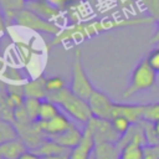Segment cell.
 <instances>
[{"label":"cell","mask_w":159,"mask_h":159,"mask_svg":"<svg viewBox=\"0 0 159 159\" xmlns=\"http://www.w3.org/2000/svg\"><path fill=\"white\" fill-rule=\"evenodd\" d=\"M154 24V21L147 16H137V17H127V19H101V20H89V21H81L76 24H71L63 27L60 34L53 36L51 42L48 43L50 47L60 45V43H78L86 41L91 37H94L102 32L111 31L114 29L128 27V26H139V25H148Z\"/></svg>","instance_id":"cell-1"},{"label":"cell","mask_w":159,"mask_h":159,"mask_svg":"<svg viewBox=\"0 0 159 159\" xmlns=\"http://www.w3.org/2000/svg\"><path fill=\"white\" fill-rule=\"evenodd\" d=\"M46 99L52 101L56 103L58 107H61L68 116H71L73 119L82 122V123H88L89 119L93 117L91 107L88 104V101L81 98L76 93L71 91V88L65 87L57 92L48 93Z\"/></svg>","instance_id":"cell-2"},{"label":"cell","mask_w":159,"mask_h":159,"mask_svg":"<svg viewBox=\"0 0 159 159\" xmlns=\"http://www.w3.org/2000/svg\"><path fill=\"white\" fill-rule=\"evenodd\" d=\"M157 71L150 66L147 57L142 58L132 71L129 83L123 92V98H130L140 92L149 91L157 83Z\"/></svg>","instance_id":"cell-3"},{"label":"cell","mask_w":159,"mask_h":159,"mask_svg":"<svg viewBox=\"0 0 159 159\" xmlns=\"http://www.w3.org/2000/svg\"><path fill=\"white\" fill-rule=\"evenodd\" d=\"M12 24H15L20 27L32 30L35 32L47 34V35H52V36H56L62 30V27L58 24L48 21V20L39 16L37 14H35L34 11H31L27 7H25L24 10H21L20 12L16 14V16L12 20Z\"/></svg>","instance_id":"cell-4"},{"label":"cell","mask_w":159,"mask_h":159,"mask_svg":"<svg viewBox=\"0 0 159 159\" xmlns=\"http://www.w3.org/2000/svg\"><path fill=\"white\" fill-rule=\"evenodd\" d=\"M71 91L80 96L81 98L88 101L92 93L94 92V87L87 76L84 67L82 65V52L81 50L75 51L73 63H72V80H71Z\"/></svg>","instance_id":"cell-5"},{"label":"cell","mask_w":159,"mask_h":159,"mask_svg":"<svg viewBox=\"0 0 159 159\" xmlns=\"http://www.w3.org/2000/svg\"><path fill=\"white\" fill-rule=\"evenodd\" d=\"M86 125L91 129L93 138L96 140V144L102 143V142L118 143L120 139V135L114 130L112 122L109 119H102V118L92 117Z\"/></svg>","instance_id":"cell-6"},{"label":"cell","mask_w":159,"mask_h":159,"mask_svg":"<svg viewBox=\"0 0 159 159\" xmlns=\"http://www.w3.org/2000/svg\"><path fill=\"white\" fill-rule=\"evenodd\" d=\"M88 104L91 107L93 117L111 120L114 102L104 92H102L99 89H94V92L92 93V96L88 99Z\"/></svg>","instance_id":"cell-7"},{"label":"cell","mask_w":159,"mask_h":159,"mask_svg":"<svg viewBox=\"0 0 159 159\" xmlns=\"http://www.w3.org/2000/svg\"><path fill=\"white\" fill-rule=\"evenodd\" d=\"M94 147H96V140L93 138V134L91 129L86 125L80 143L71 150L68 159H89L93 155Z\"/></svg>","instance_id":"cell-8"},{"label":"cell","mask_w":159,"mask_h":159,"mask_svg":"<svg viewBox=\"0 0 159 159\" xmlns=\"http://www.w3.org/2000/svg\"><path fill=\"white\" fill-rule=\"evenodd\" d=\"M39 124L41 130L46 134L47 138L60 135L73 125V123L68 119V117L65 116L62 112H60L56 117H53L47 122H39Z\"/></svg>","instance_id":"cell-9"},{"label":"cell","mask_w":159,"mask_h":159,"mask_svg":"<svg viewBox=\"0 0 159 159\" xmlns=\"http://www.w3.org/2000/svg\"><path fill=\"white\" fill-rule=\"evenodd\" d=\"M26 7L30 9L31 11H34L35 14H37L39 16H41V17L48 20V21L56 22V24H58V21L61 19H63V16L66 14L62 10L55 7L53 5L48 4L45 0H37V1L27 2L26 4Z\"/></svg>","instance_id":"cell-10"},{"label":"cell","mask_w":159,"mask_h":159,"mask_svg":"<svg viewBox=\"0 0 159 159\" xmlns=\"http://www.w3.org/2000/svg\"><path fill=\"white\" fill-rule=\"evenodd\" d=\"M143 109H144V104L116 103L114 102L112 118L117 116H122V117H125L132 124H138L143 119Z\"/></svg>","instance_id":"cell-11"},{"label":"cell","mask_w":159,"mask_h":159,"mask_svg":"<svg viewBox=\"0 0 159 159\" xmlns=\"http://www.w3.org/2000/svg\"><path fill=\"white\" fill-rule=\"evenodd\" d=\"M22 93L25 98H37V99H46L47 89H46V78L41 75L35 80L27 81L21 86Z\"/></svg>","instance_id":"cell-12"},{"label":"cell","mask_w":159,"mask_h":159,"mask_svg":"<svg viewBox=\"0 0 159 159\" xmlns=\"http://www.w3.org/2000/svg\"><path fill=\"white\" fill-rule=\"evenodd\" d=\"M82 134H83V132H81V130L73 124L71 128H68V129H67L66 132H63L62 134L56 135V137H51L50 139H52V140H55L56 143H58L60 145H62V147H65V148L72 150V149L80 143V140H81V138H82Z\"/></svg>","instance_id":"cell-13"},{"label":"cell","mask_w":159,"mask_h":159,"mask_svg":"<svg viewBox=\"0 0 159 159\" xmlns=\"http://www.w3.org/2000/svg\"><path fill=\"white\" fill-rule=\"evenodd\" d=\"M93 159H120V148L118 143H97L93 150Z\"/></svg>","instance_id":"cell-14"},{"label":"cell","mask_w":159,"mask_h":159,"mask_svg":"<svg viewBox=\"0 0 159 159\" xmlns=\"http://www.w3.org/2000/svg\"><path fill=\"white\" fill-rule=\"evenodd\" d=\"M32 152H35L36 154H39L40 157H50V155H70L71 149H67L62 145H60L58 143H56L55 140L47 138L45 139L36 149H34Z\"/></svg>","instance_id":"cell-15"},{"label":"cell","mask_w":159,"mask_h":159,"mask_svg":"<svg viewBox=\"0 0 159 159\" xmlns=\"http://www.w3.org/2000/svg\"><path fill=\"white\" fill-rule=\"evenodd\" d=\"M26 150L29 149L21 139L0 144V157L4 159H19Z\"/></svg>","instance_id":"cell-16"},{"label":"cell","mask_w":159,"mask_h":159,"mask_svg":"<svg viewBox=\"0 0 159 159\" xmlns=\"http://www.w3.org/2000/svg\"><path fill=\"white\" fill-rule=\"evenodd\" d=\"M26 7V0H0V10L2 11L7 24H12L17 12Z\"/></svg>","instance_id":"cell-17"},{"label":"cell","mask_w":159,"mask_h":159,"mask_svg":"<svg viewBox=\"0 0 159 159\" xmlns=\"http://www.w3.org/2000/svg\"><path fill=\"white\" fill-rule=\"evenodd\" d=\"M20 139L19 130L12 120L0 117V144Z\"/></svg>","instance_id":"cell-18"},{"label":"cell","mask_w":159,"mask_h":159,"mask_svg":"<svg viewBox=\"0 0 159 159\" xmlns=\"http://www.w3.org/2000/svg\"><path fill=\"white\" fill-rule=\"evenodd\" d=\"M60 113L58 106L50 99H41L37 122H47Z\"/></svg>","instance_id":"cell-19"},{"label":"cell","mask_w":159,"mask_h":159,"mask_svg":"<svg viewBox=\"0 0 159 159\" xmlns=\"http://www.w3.org/2000/svg\"><path fill=\"white\" fill-rule=\"evenodd\" d=\"M15 46H16V51H17L19 56L22 58L24 63H29V62L32 60V57H34L36 53H39V52L31 46V43H26V42H16Z\"/></svg>","instance_id":"cell-20"},{"label":"cell","mask_w":159,"mask_h":159,"mask_svg":"<svg viewBox=\"0 0 159 159\" xmlns=\"http://www.w3.org/2000/svg\"><path fill=\"white\" fill-rule=\"evenodd\" d=\"M41 99L37 98H25L24 107L27 112V116L31 122H37L39 119V109H40Z\"/></svg>","instance_id":"cell-21"},{"label":"cell","mask_w":159,"mask_h":159,"mask_svg":"<svg viewBox=\"0 0 159 159\" xmlns=\"http://www.w3.org/2000/svg\"><path fill=\"white\" fill-rule=\"evenodd\" d=\"M142 120H145L149 123H154V122L159 120V102L144 104Z\"/></svg>","instance_id":"cell-22"},{"label":"cell","mask_w":159,"mask_h":159,"mask_svg":"<svg viewBox=\"0 0 159 159\" xmlns=\"http://www.w3.org/2000/svg\"><path fill=\"white\" fill-rule=\"evenodd\" d=\"M111 122H112V125H113L114 130H116L120 137H123V135L130 129V127L133 125L125 117H122V116L113 117V118L111 119Z\"/></svg>","instance_id":"cell-23"},{"label":"cell","mask_w":159,"mask_h":159,"mask_svg":"<svg viewBox=\"0 0 159 159\" xmlns=\"http://www.w3.org/2000/svg\"><path fill=\"white\" fill-rule=\"evenodd\" d=\"M144 6L147 15L155 22L159 20V0H139Z\"/></svg>","instance_id":"cell-24"},{"label":"cell","mask_w":159,"mask_h":159,"mask_svg":"<svg viewBox=\"0 0 159 159\" xmlns=\"http://www.w3.org/2000/svg\"><path fill=\"white\" fill-rule=\"evenodd\" d=\"M66 87V83L63 81L62 77H48L46 78V89H47V94L52 93V92H57L62 88Z\"/></svg>","instance_id":"cell-25"},{"label":"cell","mask_w":159,"mask_h":159,"mask_svg":"<svg viewBox=\"0 0 159 159\" xmlns=\"http://www.w3.org/2000/svg\"><path fill=\"white\" fill-rule=\"evenodd\" d=\"M148 62L150 63V66L157 71V73H159V45L155 46L147 56Z\"/></svg>","instance_id":"cell-26"},{"label":"cell","mask_w":159,"mask_h":159,"mask_svg":"<svg viewBox=\"0 0 159 159\" xmlns=\"http://www.w3.org/2000/svg\"><path fill=\"white\" fill-rule=\"evenodd\" d=\"M45 1H47L48 4L53 5L55 7H57L60 10H62L63 12H66L67 9H68V6H70V4H68L67 0H45Z\"/></svg>","instance_id":"cell-27"},{"label":"cell","mask_w":159,"mask_h":159,"mask_svg":"<svg viewBox=\"0 0 159 159\" xmlns=\"http://www.w3.org/2000/svg\"><path fill=\"white\" fill-rule=\"evenodd\" d=\"M154 24H155V30H154V32H153V35H152V37L149 40V43L158 46L159 45V20L155 21Z\"/></svg>","instance_id":"cell-28"},{"label":"cell","mask_w":159,"mask_h":159,"mask_svg":"<svg viewBox=\"0 0 159 159\" xmlns=\"http://www.w3.org/2000/svg\"><path fill=\"white\" fill-rule=\"evenodd\" d=\"M7 31V21L2 14V11L0 10V37H2Z\"/></svg>","instance_id":"cell-29"},{"label":"cell","mask_w":159,"mask_h":159,"mask_svg":"<svg viewBox=\"0 0 159 159\" xmlns=\"http://www.w3.org/2000/svg\"><path fill=\"white\" fill-rule=\"evenodd\" d=\"M19 159H41V157L32 150H26Z\"/></svg>","instance_id":"cell-30"},{"label":"cell","mask_w":159,"mask_h":159,"mask_svg":"<svg viewBox=\"0 0 159 159\" xmlns=\"http://www.w3.org/2000/svg\"><path fill=\"white\" fill-rule=\"evenodd\" d=\"M70 155H50V157H41V159H68Z\"/></svg>","instance_id":"cell-31"},{"label":"cell","mask_w":159,"mask_h":159,"mask_svg":"<svg viewBox=\"0 0 159 159\" xmlns=\"http://www.w3.org/2000/svg\"><path fill=\"white\" fill-rule=\"evenodd\" d=\"M153 130H154L155 137H157L158 140H159V120H157V122L153 123Z\"/></svg>","instance_id":"cell-32"},{"label":"cell","mask_w":159,"mask_h":159,"mask_svg":"<svg viewBox=\"0 0 159 159\" xmlns=\"http://www.w3.org/2000/svg\"><path fill=\"white\" fill-rule=\"evenodd\" d=\"M70 5H75V4H80V2H83L84 0H67Z\"/></svg>","instance_id":"cell-33"},{"label":"cell","mask_w":159,"mask_h":159,"mask_svg":"<svg viewBox=\"0 0 159 159\" xmlns=\"http://www.w3.org/2000/svg\"><path fill=\"white\" fill-rule=\"evenodd\" d=\"M32 1H37V0H26V4L27 2H32Z\"/></svg>","instance_id":"cell-34"},{"label":"cell","mask_w":159,"mask_h":159,"mask_svg":"<svg viewBox=\"0 0 159 159\" xmlns=\"http://www.w3.org/2000/svg\"><path fill=\"white\" fill-rule=\"evenodd\" d=\"M89 159H93V155H92V157H91V158H89Z\"/></svg>","instance_id":"cell-35"},{"label":"cell","mask_w":159,"mask_h":159,"mask_svg":"<svg viewBox=\"0 0 159 159\" xmlns=\"http://www.w3.org/2000/svg\"><path fill=\"white\" fill-rule=\"evenodd\" d=\"M0 159H4V158H1V157H0Z\"/></svg>","instance_id":"cell-36"}]
</instances>
